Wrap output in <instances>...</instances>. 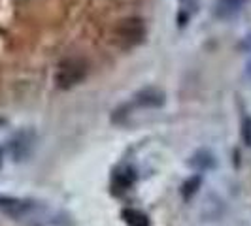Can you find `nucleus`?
<instances>
[{
    "label": "nucleus",
    "mask_w": 251,
    "mask_h": 226,
    "mask_svg": "<svg viewBox=\"0 0 251 226\" xmlns=\"http://www.w3.org/2000/svg\"><path fill=\"white\" fill-rule=\"evenodd\" d=\"M146 38V23L140 17H125L112 28V42L121 49H132Z\"/></svg>",
    "instance_id": "f257e3e1"
},
{
    "label": "nucleus",
    "mask_w": 251,
    "mask_h": 226,
    "mask_svg": "<svg viewBox=\"0 0 251 226\" xmlns=\"http://www.w3.org/2000/svg\"><path fill=\"white\" fill-rule=\"evenodd\" d=\"M87 63L81 57H66L57 66L55 83H57V87L63 89V90L74 89L75 85H79L87 77Z\"/></svg>",
    "instance_id": "f03ea898"
},
{
    "label": "nucleus",
    "mask_w": 251,
    "mask_h": 226,
    "mask_svg": "<svg viewBox=\"0 0 251 226\" xmlns=\"http://www.w3.org/2000/svg\"><path fill=\"white\" fill-rule=\"evenodd\" d=\"M164 104V92L161 89L148 87L142 89L140 92L134 94L132 98V106H138V108H161Z\"/></svg>",
    "instance_id": "7ed1b4c3"
},
{
    "label": "nucleus",
    "mask_w": 251,
    "mask_h": 226,
    "mask_svg": "<svg viewBox=\"0 0 251 226\" xmlns=\"http://www.w3.org/2000/svg\"><path fill=\"white\" fill-rule=\"evenodd\" d=\"M246 0H215V8L214 12L217 17H230L240 10V6L244 4Z\"/></svg>",
    "instance_id": "20e7f679"
},
{
    "label": "nucleus",
    "mask_w": 251,
    "mask_h": 226,
    "mask_svg": "<svg viewBox=\"0 0 251 226\" xmlns=\"http://www.w3.org/2000/svg\"><path fill=\"white\" fill-rule=\"evenodd\" d=\"M123 219L128 226H150V219L148 215H144L138 209H125L123 211Z\"/></svg>",
    "instance_id": "39448f33"
},
{
    "label": "nucleus",
    "mask_w": 251,
    "mask_h": 226,
    "mask_svg": "<svg viewBox=\"0 0 251 226\" xmlns=\"http://www.w3.org/2000/svg\"><path fill=\"white\" fill-rule=\"evenodd\" d=\"M191 164H193L195 168H199V170H206V168H210V166L214 164V158H212V155H210V153L201 151V153H197V155L193 157Z\"/></svg>",
    "instance_id": "423d86ee"
},
{
    "label": "nucleus",
    "mask_w": 251,
    "mask_h": 226,
    "mask_svg": "<svg viewBox=\"0 0 251 226\" xmlns=\"http://www.w3.org/2000/svg\"><path fill=\"white\" fill-rule=\"evenodd\" d=\"M201 187V176H195V177H191L187 183L183 185V196L185 198H189L191 194H195L197 192V188Z\"/></svg>",
    "instance_id": "0eeeda50"
},
{
    "label": "nucleus",
    "mask_w": 251,
    "mask_h": 226,
    "mask_svg": "<svg viewBox=\"0 0 251 226\" xmlns=\"http://www.w3.org/2000/svg\"><path fill=\"white\" fill-rule=\"evenodd\" d=\"M242 138L246 141V145H251V119H244L242 123Z\"/></svg>",
    "instance_id": "6e6552de"
},
{
    "label": "nucleus",
    "mask_w": 251,
    "mask_h": 226,
    "mask_svg": "<svg viewBox=\"0 0 251 226\" xmlns=\"http://www.w3.org/2000/svg\"><path fill=\"white\" fill-rule=\"evenodd\" d=\"M248 74H250V75H251V63H250V64H248Z\"/></svg>",
    "instance_id": "1a4fd4ad"
}]
</instances>
